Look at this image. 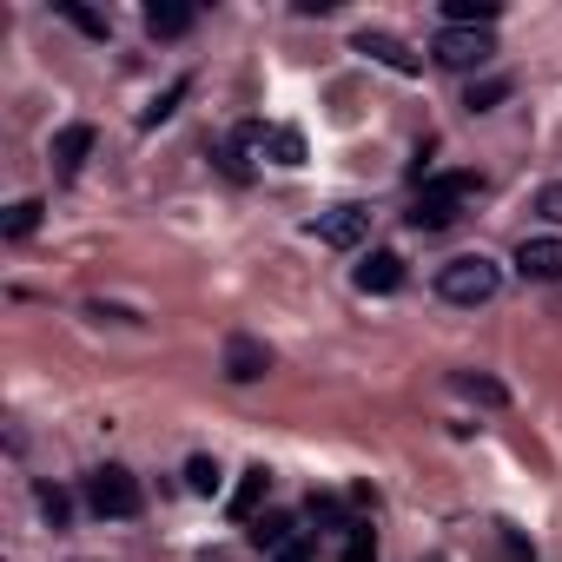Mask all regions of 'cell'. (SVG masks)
<instances>
[{
  "label": "cell",
  "mask_w": 562,
  "mask_h": 562,
  "mask_svg": "<svg viewBox=\"0 0 562 562\" xmlns=\"http://www.w3.org/2000/svg\"><path fill=\"white\" fill-rule=\"evenodd\" d=\"M265 496H271V470H265V463H251V470L238 476V490H232V516H238V522H251Z\"/></svg>",
  "instance_id": "cell-13"
},
{
  "label": "cell",
  "mask_w": 562,
  "mask_h": 562,
  "mask_svg": "<svg viewBox=\"0 0 562 562\" xmlns=\"http://www.w3.org/2000/svg\"><path fill=\"white\" fill-rule=\"evenodd\" d=\"M41 516H47L54 529H67V522H74V496L54 490V483H41Z\"/></svg>",
  "instance_id": "cell-22"
},
{
  "label": "cell",
  "mask_w": 562,
  "mask_h": 562,
  "mask_svg": "<svg viewBox=\"0 0 562 562\" xmlns=\"http://www.w3.org/2000/svg\"><path fill=\"white\" fill-rule=\"evenodd\" d=\"M41 212H47L41 199H14V205H8V218H0V238H14V245H21V238H34V232H41Z\"/></svg>",
  "instance_id": "cell-16"
},
{
  "label": "cell",
  "mask_w": 562,
  "mask_h": 562,
  "mask_svg": "<svg viewBox=\"0 0 562 562\" xmlns=\"http://www.w3.org/2000/svg\"><path fill=\"white\" fill-rule=\"evenodd\" d=\"M496 0H443V27H496Z\"/></svg>",
  "instance_id": "cell-14"
},
{
  "label": "cell",
  "mask_w": 562,
  "mask_h": 562,
  "mask_svg": "<svg viewBox=\"0 0 562 562\" xmlns=\"http://www.w3.org/2000/svg\"><path fill=\"white\" fill-rule=\"evenodd\" d=\"M60 21H74L87 41H106V34H113V21H106V14H93V8H74V0H60Z\"/></svg>",
  "instance_id": "cell-20"
},
{
  "label": "cell",
  "mask_w": 562,
  "mask_h": 562,
  "mask_svg": "<svg viewBox=\"0 0 562 562\" xmlns=\"http://www.w3.org/2000/svg\"><path fill=\"white\" fill-rule=\"evenodd\" d=\"M345 562H378V529L371 522H351L345 529Z\"/></svg>",
  "instance_id": "cell-21"
},
{
  "label": "cell",
  "mask_w": 562,
  "mask_h": 562,
  "mask_svg": "<svg viewBox=\"0 0 562 562\" xmlns=\"http://www.w3.org/2000/svg\"><path fill=\"white\" fill-rule=\"evenodd\" d=\"M430 60H437L443 74H476V67L496 60V34H490V27H437Z\"/></svg>",
  "instance_id": "cell-4"
},
{
  "label": "cell",
  "mask_w": 562,
  "mask_h": 562,
  "mask_svg": "<svg viewBox=\"0 0 562 562\" xmlns=\"http://www.w3.org/2000/svg\"><path fill=\"white\" fill-rule=\"evenodd\" d=\"M364 232H371V205H351V199L312 218V238H318V245H331V251H358V245H364Z\"/></svg>",
  "instance_id": "cell-5"
},
{
  "label": "cell",
  "mask_w": 562,
  "mask_h": 562,
  "mask_svg": "<svg viewBox=\"0 0 562 562\" xmlns=\"http://www.w3.org/2000/svg\"><path fill=\"white\" fill-rule=\"evenodd\" d=\"M351 285H358L364 299H391V292H404V258H397V251H364L358 271H351Z\"/></svg>",
  "instance_id": "cell-7"
},
{
  "label": "cell",
  "mask_w": 562,
  "mask_h": 562,
  "mask_svg": "<svg viewBox=\"0 0 562 562\" xmlns=\"http://www.w3.org/2000/svg\"><path fill=\"white\" fill-rule=\"evenodd\" d=\"M496 292H503V265H496L490 251H457L450 265H437V299H443V305L476 312V305H490Z\"/></svg>",
  "instance_id": "cell-2"
},
{
  "label": "cell",
  "mask_w": 562,
  "mask_h": 562,
  "mask_svg": "<svg viewBox=\"0 0 562 562\" xmlns=\"http://www.w3.org/2000/svg\"><path fill=\"white\" fill-rule=\"evenodd\" d=\"M87 153H93V126H87V120L60 126V133H54V179H80Z\"/></svg>",
  "instance_id": "cell-10"
},
{
  "label": "cell",
  "mask_w": 562,
  "mask_h": 562,
  "mask_svg": "<svg viewBox=\"0 0 562 562\" xmlns=\"http://www.w3.org/2000/svg\"><path fill=\"white\" fill-rule=\"evenodd\" d=\"M265 371H271V345L251 338V331H232V338H225V378H232V384H258Z\"/></svg>",
  "instance_id": "cell-8"
},
{
  "label": "cell",
  "mask_w": 562,
  "mask_h": 562,
  "mask_svg": "<svg viewBox=\"0 0 562 562\" xmlns=\"http://www.w3.org/2000/svg\"><path fill=\"white\" fill-rule=\"evenodd\" d=\"M186 490L192 496H218V457H205V450L186 457Z\"/></svg>",
  "instance_id": "cell-19"
},
{
  "label": "cell",
  "mask_w": 562,
  "mask_h": 562,
  "mask_svg": "<svg viewBox=\"0 0 562 562\" xmlns=\"http://www.w3.org/2000/svg\"><path fill=\"white\" fill-rule=\"evenodd\" d=\"M192 8H186V0H153V8H146V34L153 41H179V34H192Z\"/></svg>",
  "instance_id": "cell-12"
},
{
  "label": "cell",
  "mask_w": 562,
  "mask_h": 562,
  "mask_svg": "<svg viewBox=\"0 0 562 562\" xmlns=\"http://www.w3.org/2000/svg\"><path fill=\"white\" fill-rule=\"evenodd\" d=\"M312 522H325V529H338V536L351 529V522H345V503H338V496H312Z\"/></svg>",
  "instance_id": "cell-24"
},
{
  "label": "cell",
  "mask_w": 562,
  "mask_h": 562,
  "mask_svg": "<svg viewBox=\"0 0 562 562\" xmlns=\"http://www.w3.org/2000/svg\"><path fill=\"white\" fill-rule=\"evenodd\" d=\"M87 509H93L100 522H133V516L146 509V490H139V476H133L126 463H100V470L87 476Z\"/></svg>",
  "instance_id": "cell-3"
},
{
  "label": "cell",
  "mask_w": 562,
  "mask_h": 562,
  "mask_svg": "<svg viewBox=\"0 0 562 562\" xmlns=\"http://www.w3.org/2000/svg\"><path fill=\"white\" fill-rule=\"evenodd\" d=\"M245 536H251V549L271 562L278 549H285V542L299 536V516H285V509H265V516H251V522H245Z\"/></svg>",
  "instance_id": "cell-11"
},
{
  "label": "cell",
  "mask_w": 562,
  "mask_h": 562,
  "mask_svg": "<svg viewBox=\"0 0 562 562\" xmlns=\"http://www.w3.org/2000/svg\"><path fill=\"white\" fill-rule=\"evenodd\" d=\"M450 391H463V397H476V404H490V411L509 404V391H503L496 378H483V371H450Z\"/></svg>",
  "instance_id": "cell-15"
},
{
  "label": "cell",
  "mask_w": 562,
  "mask_h": 562,
  "mask_svg": "<svg viewBox=\"0 0 562 562\" xmlns=\"http://www.w3.org/2000/svg\"><path fill=\"white\" fill-rule=\"evenodd\" d=\"M476 192H483V179L463 172V166H457V172H430V179L417 186V199H411L404 218H411V232H450V225L463 218V199H476Z\"/></svg>",
  "instance_id": "cell-1"
},
{
  "label": "cell",
  "mask_w": 562,
  "mask_h": 562,
  "mask_svg": "<svg viewBox=\"0 0 562 562\" xmlns=\"http://www.w3.org/2000/svg\"><path fill=\"white\" fill-rule=\"evenodd\" d=\"M312 549H318V529H299V536H292L285 549L271 555V562H312Z\"/></svg>",
  "instance_id": "cell-25"
},
{
  "label": "cell",
  "mask_w": 562,
  "mask_h": 562,
  "mask_svg": "<svg viewBox=\"0 0 562 562\" xmlns=\"http://www.w3.org/2000/svg\"><path fill=\"white\" fill-rule=\"evenodd\" d=\"M186 87H192V80H172V87H166V93H159V100L139 113V126H159V120H172V106L186 100Z\"/></svg>",
  "instance_id": "cell-23"
},
{
  "label": "cell",
  "mask_w": 562,
  "mask_h": 562,
  "mask_svg": "<svg viewBox=\"0 0 562 562\" xmlns=\"http://www.w3.org/2000/svg\"><path fill=\"white\" fill-rule=\"evenodd\" d=\"M351 47H358V54H371L378 67H391V74H404V80H411V74H424V60H417V54H411V47H404L397 34H378V27H364V34H358Z\"/></svg>",
  "instance_id": "cell-9"
},
{
  "label": "cell",
  "mask_w": 562,
  "mask_h": 562,
  "mask_svg": "<svg viewBox=\"0 0 562 562\" xmlns=\"http://www.w3.org/2000/svg\"><path fill=\"white\" fill-rule=\"evenodd\" d=\"M516 278L522 285H562V232H536L516 245Z\"/></svg>",
  "instance_id": "cell-6"
},
{
  "label": "cell",
  "mask_w": 562,
  "mask_h": 562,
  "mask_svg": "<svg viewBox=\"0 0 562 562\" xmlns=\"http://www.w3.org/2000/svg\"><path fill=\"white\" fill-rule=\"evenodd\" d=\"M536 212H542L549 225H562V179H549V186L536 192Z\"/></svg>",
  "instance_id": "cell-26"
},
{
  "label": "cell",
  "mask_w": 562,
  "mask_h": 562,
  "mask_svg": "<svg viewBox=\"0 0 562 562\" xmlns=\"http://www.w3.org/2000/svg\"><path fill=\"white\" fill-rule=\"evenodd\" d=\"M503 100H509V80H503V74L470 80V93H463V106H470V113H490V106H503Z\"/></svg>",
  "instance_id": "cell-18"
},
{
  "label": "cell",
  "mask_w": 562,
  "mask_h": 562,
  "mask_svg": "<svg viewBox=\"0 0 562 562\" xmlns=\"http://www.w3.org/2000/svg\"><path fill=\"white\" fill-rule=\"evenodd\" d=\"M503 542H509V562H536V549H529V542H522L516 529H503Z\"/></svg>",
  "instance_id": "cell-27"
},
{
  "label": "cell",
  "mask_w": 562,
  "mask_h": 562,
  "mask_svg": "<svg viewBox=\"0 0 562 562\" xmlns=\"http://www.w3.org/2000/svg\"><path fill=\"white\" fill-rule=\"evenodd\" d=\"M265 159H271V166H305V133H299V126H271Z\"/></svg>",
  "instance_id": "cell-17"
}]
</instances>
